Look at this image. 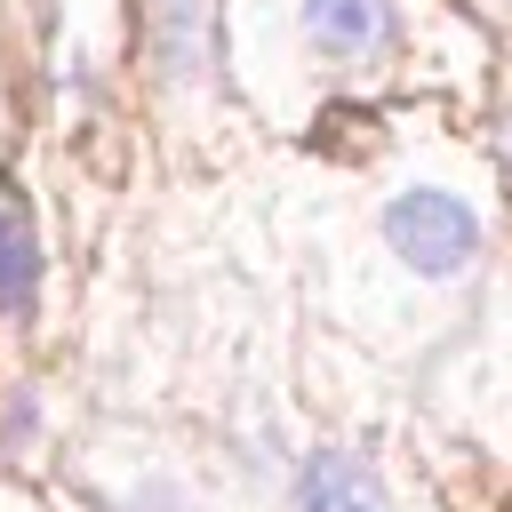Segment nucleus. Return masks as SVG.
<instances>
[{
	"label": "nucleus",
	"instance_id": "nucleus-1",
	"mask_svg": "<svg viewBox=\"0 0 512 512\" xmlns=\"http://www.w3.org/2000/svg\"><path fill=\"white\" fill-rule=\"evenodd\" d=\"M384 240L408 272L424 280H456L472 256H480V216L456 200V192H432V184H408L392 208H384Z\"/></svg>",
	"mask_w": 512,
	"mask_h": 512
},
{
	"label": "nucleus",
	"instance_id": "nucleus-6",
	"mask_svg": "<svg viewBox=\"0 0 512 512\" xmlns=\"http://www.w3.org/2000/svg\"><path fill=\"white\" fill-rule=\"evenodd\" d=\"M504 176H512V128H504Z\"/></svg>",
	"mask_w": 512,
	"mask_h": 512
},
{
	"label": "nucleus",
	"instance_id": "nucleus-4",
	"mask_svg": "<svg viewBox=\"0 0 512 512\" xmlns=\"http://www.w3.org/2000/svg\"><path fill=\"white\" fill-rule=\"evenodd\" d=\"M32 288H40L32 224H24V208H8V200H0V312H32Z\"/></svg>",
	"mask_w": 512,
	"mask_h": 512
},
{
	"label": "nucleus",
	"instance_id": "nucleus-3",
	"mask_svg": "<svg viewBox=\"0 0 512 512\" xmlns=\"http://www.w3.org/2000/svg\"><path fill=\"white\" fill-rule=\"evenodd\" d=\"M296 512H392V496L352 448H320L296 472Z\"/></svg>",
	"mask_w": 512,
	"mask_h": 512
},
{
	"label": "nucleus",
	"instance_id": "nucleus-5",
	"mask_svg": "<svg viewBox=\"0 0 512 512\" xmlns=\"http://www.w3.org/2000/svg\"><path fill=\"white\" fill-rule=\"evenodd\" d=\"M160 64L168 72H200L208 64V0H160Z\"/></svg>",
	"mask_w": 512,
	"mask_h": 512
},
{
	"label": "nucleus",
	"instance_id": "nucleus-2",
	"mask_svg": "<svg viewBox=\"0 0 512 512\" xmlns=\"http://www.w3.org/2000/svg\"><path fill=\"white\" fill-rule=\"evenodd\" d=\"M304 40L336 64H376L400 40L392 0H304Z\"/></svg>",
	"mask_w": 512,
	"mask_h": 512
},
{
	"label": "nucleus",
	"instance_id": "nucleus-7",
	"mask_svg": "<svg viewBox=\"0 0 512 512\" xmlns=\"http://www.w3.org/2000/svg\"><path fill=\"white\" fill-rule=\"evenodd\" d=\"M504 512H512V504H504Z\"/></svg>",
	"mask_w": 512,
	"mask_h": 512
}]
</instances>
